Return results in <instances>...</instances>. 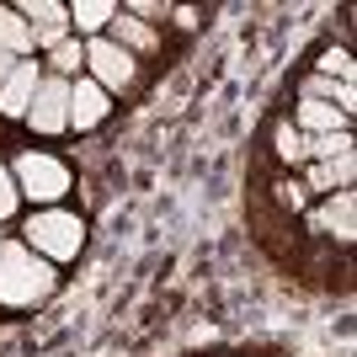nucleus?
I'll return each mask as SVG.
<instances>
[{"mask_svg":"<svg viewBox=\"0 0 357 357\" xmlns=\"http://www.w3.org/2000/svg\"><path fill=\"white\" fill-rule=\"evenodd\" d=\"M123 16H134V22L155 27V22H165V16H171V6H165V0H128V6H123Z\"/></svg>","mask_w":357,"mask_h":357,"instance_id":"19","label":"nucleus"},{"mask_svg":"<svg viewBox=\"0 0 357 357\" xmlns=\"http://www.w3.org/2000/svg\"><path fill=\"white\" fill-rule=\"evenodd\" d=\"M16 203H22V197H16V181H11V171L0 165V219H11Z\"/></svg>","mask_w":357,"mask_h":357,"instance_id":"20","label":"nucleus"},{"mask_svg":"<svg viewBox=\"0 0 357 357\" xmlns=\"http://www.w3.org/2000/svg\"><path fill=\"white\" fill-rule=\"evenodd\" d=\"M86 75L107 96H123V91H134V80H139V59L128 48H118L112 38H91L86 43Z\"/></svg>","mask_w":357,"mask_h":357,"instance_id":"4","label":"nucleus"},{"mask_svg":"<svg viewBox=\"0 0 357 357\" xmlns=\"http://www.w3.org/2000/svg\"><path fill=\"white\" fill-rule=\"evenodd\" d=\"M16 70V54H6V48H0V86H6V75Z\"/></svg>","mask_w":357,"mask_h":357,"instance_id":"22","label":"nucleus"},{"mask_svg":"<svg viewBox=\"0 0 357 357\" xmlns=\"http://www.w3.org/2000/svg\"><path fill=\"white\" fill-rule=\"evenodd\" d=\"M27 128L32 134H70V80H59V75H43L38 80V96H32L27 107Z\"/></svg>","mask_w":357,"mask_h":357,"instance_id":"5","label":"nucleus"},{"mask_svg":"<svg viewBox=\"0 0 357 357\" xmlns=\"http://www.w3.org/2000/svg\"><path fill=\"white\" fill-rule=\"evenodd\" d=\"M272 203H278L283 213H310V192H304L298 176H278L272 181Z\"/></svg>","mask_w":357,"mask_h":357,"instance_id":"17","label":"nucleus"},{"mask_svg":"<svg viewBox=\"0 0 357 357\" xmlns=\"http://www.w3.org/2000/svg\"><path fill=\"white\" fill-rule=\"evenodd\" d=\"M288 123H294L304 139H320V134H342V128H352V112L326 107V102H304V96H298L294 112H288Z\"/></svg>","mask_w":357,"mask_h":357,"instance_id":"10","label":"nucleus"},{"mask_svg":"<svg viewBox=\"0 0 357 357\" xmlns=\"http://www.w3.org/2000/svg\"><path fill=\"white\" fill-rule=\"evenodd\" d=\"M38 80H43L38 59H16V70L6 75V86H0V118H27L32 96H38Z\"/></svg>","mask_w":357,"mask_h":357,"instance_id":"9","label":"nucleus"},{"mask_svg":"<svg viewBox=\"0 0 357 357\" xmlns=\"http://www.w3.org/2000/svg\"><path fill=\"white\" fill-rule=\"evenodd\" d=\"M304 102H326V107L352 112V107H357V91L342 86V80H331V75H310V80H304Z\"/></svg>","mask_w":357,"mask_h":357,"instance_id":"15","label":"nucleus"},{"mask_svg":"<svg viewBox=\"0 0 357 357\" xmlns=\"http://www.w3.org/2000/svg\"><path fill=\"white\" fill-rule=\"evenodd\" d=\"M102 38H112L118 48H128L134 59H139V54H155V48H160V32L144 27V22H134V16H123V6H118V16H112V27H107Z\"/></svg>","mask_w":357,"mask_h":357,"instance_id":"12","label":"nucleus"},{"mask_svg":"<svg viewBox=\"0 0 357 357\" xmlns=\"http://www.w3.org/2000/svg\"><path fill=\"white\" fill-rule=\"evenodd\" d=\"M0 48L16 54V59H38L32 54V27L16 16V6H0Z\"/></svg>","mask_w":357,"mask_h":357,"instance_id":"14","label":"nucleus"},{"mask_svg":"<svg viewBox=\"0 0 357 357\" xmlns=\"http://www.w3.org/2000/svg\"><path fill=\"white\" fill-rule=\"evenodd\" d=\"M310 229L320 240H331V245H352V235H357V197L352 192H331V197H320L310 208Z\"/></svg>","mask_w":357,"mask_h":357,"instance_id":"7","label":"nucleus"},{"mask_svg":"<svg viewBox=\"0 0 357 357\" xmlns=\"http://www.w3.org/2000/svg\"><path fill=\"white\" fill-rule=\"evenodd\" d=\"M48 75H59V80H80V75H86V43H80V38L59 43L54 54H48Z\"/></svg>","mask_w":357,"mask_h":357,"instance_id":"16","label":"nucleus"},{"mask_svg":"<svg viewBox=\"0 0 357 357\" xmlns=\"http://www.w3.org/2000/svg\"><path fill=\"white\" fill-rule=\"evenodd\" d=\"M54 288H59L54 261H43L38 251H27L22 240L0 245V310H38Z\"/></svg>","mask_w":357,"mask_h":357,"instance_id":"1","label":"nucleus"},{"mask_svg":"<svg viewBox=\"0 0 357 357\" xmlns=\"http://www.w3.org/2000/svg\"><path fill=\"white\" fill-rule=\"evenodd\" d=\"M272 155H278L283 165H310V139L298 134L288 118H278L272 123Z\"/></svg>","mask_w":357,"mask_h":357,"instance_id":"13","label":"nucleus"},{"mask_svg":"<svg viewBox=\"0 0 357 357\" xmlns=\"http://www.w3.org/2000/svg\"><path fill=\"white\" fill-rule=\"evenodd\" d=\"M16 16L32 27V54H54L59 43H70V6H59V0H22L16 6Z\"/></svg>","mask_w":357,"mask_h":357,"instance_id":"6","label":"nucleus"},{"mask_svg":"<svg viewBox=\"0 0 357 357\" xmlns=\"http://www.w3.org/2000/svg\"><path fill=\"white\" fill-rule=\"evenodd\" d=\"M171 16H176V27H181V32H192L197 22H203V11H197V6H171Z\"/></svg>","mask_w":357,"mask_h":357,"instance_id":"21","label":"nucleus"},{"mask_svg":"<svg viewBox=\"0 0 357 357\" xmlns=\"http://www.w3.org/2000/svg\"><path fill=\"white\" fill-rule=\"evenodd\" d=\"M22 245L38 251L43 261H75L80 245H86V219L70 208H32V219L22 224Z\"/></svg>","mask_w":357,"mask_h":357,"instance_id":"2","label":"nucleus"},{"mask_svg":"<svg viewBox=\"0 0 357 357\" xmlns=\"http://www.w3.org/2000/svg\"><path fill=\"white\" fill-rule=\"evenodd\" d=\"M107 118H112V96H107L91 75L70 80V128H75V134H96Z\"/></svg>","mask_w":357,"mask_h":357,"instance_id":"8","label":"nucleus"},{"mask_svg":"<svg viewBox=\"0 0 357 357\" xmlns=\"http://www.w3.org/2000/svg\"><path fill=\"white\" fill-rule=\"evenodd\" d=\"M112 16H118L112 0H75L70 6V32L80 43H91V38H102V32L112 27Z\"/></svg>","mask_w":357,"mask_h":357,"instance_id":"11","label":"nucleus"},{"mask_svg":"<svg viewBox=\"0 0 357 357\" xmlns=\"http://www.w3.org/2000/svg\"><path fill=\"white\" fill-rule=\"evenodd\" d=\"M16 197H27L32 208H59V197L70 192V165L48 149H22L11 165Z\"/></svg>","mask_w":357,"mask_h":357,"instance_id":"3","label":"nucleus"},{"mask_svg":"<svg viewBox=\"0 0 357 357\" xmlns=\"http://www.w3.org/2000/svg\"><path fill=\"white\" fill-rule=\"evenodd\" d=\"M314 75H331V80H342V86H352V48H326V54H320V70Z\"/></svg>","mask_w":357,"mask_h":357,"instance_id":"18","label":"nucleus"}]
</instances>
